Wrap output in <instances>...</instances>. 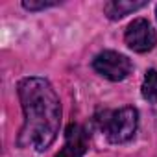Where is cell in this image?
<instances>
[{"label": "cell", "instance_id": "52a82bcc", "mask_svg": "<svg viewBox=\"0 0 157 157\" xmlns=\"http://www.w3.org/2000/svg\"><path fill=\"white\" fill-rule=\"evenodd\" d=\"M142 96L148 102L157 104V70H148L142 82Z\"/></svg>", "mask_w": 157, "mask_h": 157}, {"label": "cell", "instance_id": "7a4b0ae2", "mask_svg": "<svg viewBox=\"0 0 157 157\" xmlns=\"http://www.w3.org/2000/svg\"><path fill=\"white\" fill-rule=\"evenodd\" d=\"M137 124H139L137 109L122 107L109 115V118L105 120V126H104V133L113 144L128 142L129 139H133V135L137 131Z\"/></svg>", "mask_w": 157, "mask_h": 157}, {"label": "cell", "instance_id": "277c9868", "mask_svg": "<svg viewBox=\"0 0 157 157\" xmlns=\"http://www.w3.org/2000/svg\"><path fill=\"white\" fill-rule=\"evenodd\" d=\"M126 44L133 50V52H150L155 44H157V35L155 30L151 28V24L146 19H135L128 30H126Z\"/></svg>", "mask_w": 157, "mask_h": 157}, {"label": "cell", "instance_id": "ba28073f", "mask_svg": "<svg viewBox=\"0 0 157 157\" xmlns=\"http://www.w3.org/2000/svg\"><path fill=\"white\" fill-rule=\"evenodd\" d=\"M57 2H46V0H39V2H35V0H24L22 2V6L26 8V10H44V8H52V6H56Z\"/></svg>", "mask_w": 157, "mask_h": 157}, {"label": "cell", "instance_id": "8992f818", "mask_svg": "<svg viewBox=\"0 0 157 157\" xmlns=\"http://www.w3.org/2000/svg\"><path fill=\"white\" fill-rule=\"evenodd\" d=\"M146 2H131V0H113V2H107L104 6L105 10V15L111 19V21H118L122 17H126L128 13H133L140 8H144Z\"/></svg>", "mask_w": 157, "mask_h": 157}, {"label": "cell", "instance_id": "6da1fadb", "mask_svg": "<svg viewBox=\"0 0 157 157\" xmlns=\"http://www.w3.org/2000/svg\"><path fill=\"white\" fill-rule=\"evenodd\" d=\"M19 98L24 111V126L19 133V144L22 148L44 151L59 133V98L50 82L37 76L19 82Z\"/></svg>", "mask_w": 157, "mask_h": 157}, {"label": "cell", "instance_id": "3957f363", "mask_svg": "<svg viewBox=\"0 0 157 157\" xmlns=\"http://www.w3.org/2000/svg\"><path fill=\"white\" fill-rule=\"evenodd\" d=\"M93 67L98 74H102L111 82H122L131 72V61L126 56L113 50H105L98 54L93 61Z\"/></svg>", "mask_w": 157, "mask_h": 157}, {"label": "cell", "instance_id": "5b68a950", "mask_svg": "<svg viewBox=\"0 0 157 157\" xmlns=\"http://www.w3.org/2000/svg\"><path fill=\"white\" fill-rule=\"evenodd\" d=\"M87 150V133L80 124H70L67 129L63 150L56 157H82Z\"/></svg>", "mask_w": 157, "mask_h": 157}]
</instances>
